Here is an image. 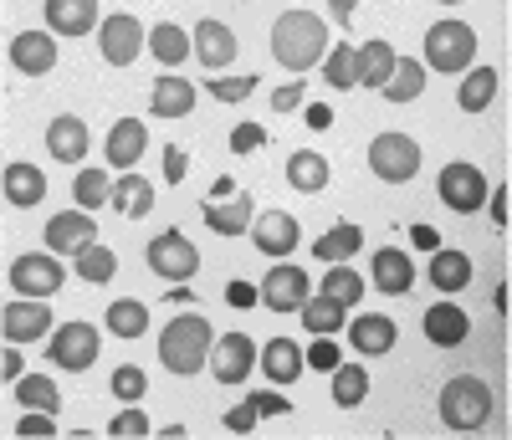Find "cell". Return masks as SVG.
Listing matches in <instances>:
<instances>
[{"mask_svg": "<svg viewBox=\"0 0 512 440\" xmlns=\"http://www.w3.org/2000/svg\"><path fill=\"white\" fill-rule=\"evenodd\" d=\"M328 52V26L318 11H282L272 26V57L277 67H287L292 77H303L308 67H318Z\"/></svg>", "mask_w": 512, "mask_h": 440, "instance_id": "1", "label": "cell"}, {"mask_svg": "<svg viewBox=\"0 0 512 440\" xmlns=\"http://www.w3.org/2000/svg\"><path fill=\"white\" fill-rule=\"evenodd\" d=\"M210 348H216L210 318L205 313H175V318L164 323V333H159V364L169 374L190 379V374L210 369Z\"/></svg>", "mask_w": 512, "mask_h": 440, "instance_id": "2", "label": "cell"}, {"mask_svg": "<svg viewBox=\"0 0 512 440\" xmlns=\"http://www.w3.org/2000/svg\"><path fill=\"white\" fill-rule=\"evenodd\" d=\"M492 420V389H487V379H477V374H456V379H446V389H441V425L446 430H482Z\"/></svg>", "mask_w": 512, "mask_h": 440, "instance_id": "3", "label": "cell"}, {"mask_svg": "<svg viewBox=\"0 0 512 440\" xmlns=\"http://www.w3.org/2000/svg\"><path fill=\"white\" fill-rule=\"evenodd\" d=\"M472 62H477V31L466 21H436L431 31H425V67L431 72L461 77Z\"/></svg>", "mask_w": 512, "mask_h": 440, "instance_id": "4", "label": "cell"}, {"mask_svg": "<svg viewBox=\"0 0 512 440\" xmlns=\"http://www.w3.org/2000/svg\"><path fill=\"white\" fill-rule=\"evenodd\" d=\"M420 164H425V149L410 134H395V128L369 144V169H374V180H384V185H410L420 174Z\"/></svg>", "mask_w": 512, "mask_h": 440, "instance_id": "5", "label": "cell"}, {"mask_svg": "<svg viewBox=\"0 0 512 440\" xmlns=\"http://www.w3.org/2000/svg\"><path fill=\"white\" fill-rule=\"evenodd\" d=\"M103 354V333L93 323H62L52 328V348H47V359L67 374H88Z\"/></svg>", "mask_w": 512, "mask_h": 440, "instance_id": "6", "label": "cell"}, {"mask_svg": "<svg viewBox=\"0 0 512 440\" xmlns=\"http://www.w3.org/2000/svg\"><path fill=\"white\" fill-rule=\"evenodd\" d=\"M436 190H441V205L446 210H456V215H477L482 205H487V174L477 169V164H466V159H451L446 169H441V180H436Z\"/></svg>", "mask_w": 512, "mask_h": 440, "instance_id": "7", "label": "cell"}, {"mask_svg": "<svg viewBox=\"0 0 512 440\" xmlns=\"http://www.w3.org/2000/svg\"><path fill=\"white\" fill-rule=\"evenodd\" d=\"M144 261H149V272L164 277V282H190V277L200 272V251H195V241L180 236V231H159V236L149 241Z\"/></svg>", "mask_w": 512, "mask_h": 440, "instance_id": "8", "label": "cell"}, {"mask_svg": "<svg viewBox=\"0 0 512 440\" xmlns=\"http://www.w3.org/2000/svg\"><path fill=\"white\" fill-rule=\"evenodd\" d=\"M62 282H67V267L57 251H26L11 261V287L21 297H57Z\"/></svg>", "mask_w": 512, "mask_h": 440, "instance_id": "9", "label": "cell"}, {"mask_svg": "<svg viewBox=\"0 0 512 440\" xmlns=\"http://www.w3.org/2000/svg\"><path fill=\"white\" fill-rule=\"evenodd\" d=\"M256 297H262V307H267V313H297V307H303V302L313 297V287H308V272L287 267V256H282L277 267L262 277Z\"/></svg>", "mask_w": 512, "mask_h": 440, "instance_id": "10", "label": "cell"}, {"mask_svg": "<svg viewBox=\"0 0 512 440\" xmlns=\"http://www.w3.org/2000/svg\"><path fill=\"white\" fill-rule=\"evenodd\" d=\"M0 328H6V343L21 348V343H36L52 333V313L41 307V297H11L6 307H0Z\"/></svg>", "mask_w": 512, "mask_h": 440, "instance_id": "11", "label": "cell"}, {"mask_svg": "<svg viewBox=\"0 0 512 440\" xmlns=\"http://www.w3.org/2000/svg\"><path fill=\"white\" fill-rule=\"evenodd\" d=\"M144 26L128 16V11H118V16H108L103 26H98V52H103V62H113V67H134L139 62V52H144Z\"/></svg>", "mask_w": 512, "mask_h": 440, "instance_id": "12", "label": "cell"}, {"mask_svg": "<svg viewBox=\"0 0 512 440\" xmlns=\"http://www.w3.org/2000/svg\"><path fill=\"white\" fill-rule=\"evenodd\" d=\"M251 369H256V343L246 333H221L216 348H210V374H216V384L236 389L251 379Z\"/></svg>", "mask_w": 512, "mask_h": 440, "instance_id": "13", "label": "cell"}, {"mask_svg": "<svg viewBox=\"0 0 512 440\" xmlns=\"http://www.w3.org/2000/svg\"><path fill=\"white\" fill-rule=\"evenodd\" d=\"M246 236L256 241V251H262V256L282 261V256L297 251V241H303V226H297L287 210H262V215L251 220V231H246Z\"/></svg>", "mask_w": 512, "mask_h": 440, "instance_id": "14", "label": "cell"}, {"mask_svg": "<svg viewBox=\"0 0 512 440\" xmlns=\"http://www.w3.org/2000/svg\"><path fill=\"white\" fill-rule=\"evenodd\" d=\"M98 241V226H93V210H57L52 220H47V251H57V256H77L82 246H93Z\"/></svg>", "mask_w": 512, "mask_h": 440, "instance_id": "15", "label": "cell"}, {"mask_svg": "<svg viewBox=\"0 0 512 440\" xmlns=\"http://www.w3.org/2000/svg\"><path fill=\"white\" fill-rule=\"evenodd\" d=\"M11 67L21 77H47L57 67V31H21V36H11Z\"/></svg>", "mask_w": 512, "mask_h": 440, "instance_id": "16", "label": "cell"}, {"mask_svg": "<svg viewBox=\"0 0 512 440\" xmlns=\"http://www.w3.org/2000/svg\"><path fill=\"white\" fill-rule=\"evenodd\" d=\"M369 272H374V287H379L384 297H405V292L415 287V261H410V251H400V246H379L374 261H369Z\"/></svg>", "mask_w": 512, "mask_h": 440, "instance_id": "17", "label": "cell"}, {"mask_svg": "<svg viewBox=\"0 0 512 440\" xmlns=\"http://www.w3.org/2000/svg\"><path fill=\"white\" fill-rule=\"evenodd\" d=\"M395 338H400V328H395V318H384V313H359L349 323V348L364 354V359H384L395 348Z\"/></svg>", "mask_w": 512, "mask_h": 440, "instance_id": "18", "label": "cell"}, {"mask_svg": "<svg viewBox=\"0 0 512 440\" xmlns=\"http://www.w3.org/2000/svg\"><path fill=\"white\" fill-rule=\"evenodd\" d=\"M190 41H195L200 67H210V72H226V67L236 62V31H231L226 21H200Z\"/></svg>", "mask_w": 512, "mask_h": 440, "instance_id": "19", "label": "cell"}, {"mask_svg": "<svg viewBox=\"0 0 512 440\" xmlns=\"http://www.w3.org/2000/svg\"><path fill=\"white\" fill-rule=\"evenodd\" d=\"M420 333H425V343H436V348H461V338L472 333V318H466L456 302H436V307H425Z\"/></svg>", "mask_w": 512, "mask_h": 440, "instance_id": "20", "label": "cell"}, {"mask_svg": "<svg viewBox=\"0 0 512 440\" xmlns=\"http://www.w3.org/2000/svg\"><path fill=\"white\" fill-rule=\"evenodd\" d=\"M256 364H262V374L272 384H297V379H303V369H308L303 348H297L292 338H267L262 354H256Z\"/></svg>", "mask_w": 512, "mask_h": 440, "instance_id": "21", "label": "cell"}, {"mask_svg": "<svg viewBox=\"0 0 512 440\" xmlns=\"http://www.w3.org/2000/svg\"><path fill=\"white\" fill-rule=\"evenodd\" d=\"M200 215H205V226L216 231V236H246L251 231V195L236 190L226 200H205Z\"/></svg>", "mask_w": 512, "mask_h": 440, "instance_id": "22", "label": "cell"}, {"mask_svg": "<svg viewBox=\"0 0 512 440\" xmlns=\"http://www.w3.org/2000/svg\"><path fill=\"white\" fill-rule=\"evenodd\" d=\"M395 57H400V52H395L384 36H374V41H364V47H354V82H359V87H374V93H379V87L390 82V72H395Z\"/></svg>", "mask_w": 512, "mask_h": 440, "instance_id": "23", "label": "cell"}, {"mask_svg": "<svg viewBox=\"0 0 512 440\" xmlns=\"http://www.w3.org/2000/svg\"><path fill=\"white\" fill-rule=\"evenodd\" d=\"M47 149L62 164H82V154H88V123H82L77 113H57L47 123Z\"/></svg>", "mask_w": 512, "mask_h": 440, "instance_id": "24", "label": "cell"}, {"mask_svg": "<svg viewBox=\"0 0 512 440\" xmlns=\"http://www.w3.org/2000/svg\"><path fill=\"white\" fill-rule=\"evenodd\" d=\"M144 149H149V128L139 118H118L108 128V164L113 169H134L144 159Z\"/></svg>", "mask_w": 512, "mask_h": 440, "instance_id": "25", "label": "cell"}, {"mask_svg": "<svg viewBox=\"0 0 512 440\" xmlns=\"http://www.w3.org/2000/svg\"><path fill=\"white\" fill-rule=\"evenodd\" d=\"M195 82L190 77H180V72H164L159 82H154V93H149V108L159 113V118H185V113H195Z\"/></svg>", "mask_w": 512, "mask_h": 440, "instance_id": "26", "label": "cell"}, {"mask_svg": "<svg viewBox=\"0 0 512 440\" xmlns=\"http://www.w3.org/2000/svg\"><path fill=\"white\" fill-rule=\"evenodd\" d=\"M47 26L57 36H88L93 26H103L98 0H47Z\"/></svg>", "mask_w": 512, "mask_h": 440, "instance_id": "27", "label": "cell"}, {"mask_svg": "<svg viewBox=\"0 0 512 440\" xmlns=\"http://www.w3.org/2000/svg\"><path fill=\"white\" fill-rule=\"evenodd\" d=\"M6 205H16V210H31V205H41V195H47V174H41L36 164H26V159H16V164H6Z\"/></svg>", "mask_w": 512, "mask_h": 440, "instance_id": "28", "label": "cell"}, {"mask_svg": "<svg viewBox=\"0 0 512 440\" xmlns=\"http://www.w3.org/2000/svg\"><path fill=\"white\" fill-rule=\"evenodd\" d=\"M108 205H113V210H118L123 220H144V215L154 210V185L144 180V174H134V169H123V180L113 185Z\"/></svg>", "mask_w": 512, "mask_h": 440, "instance_id": "29", "label": "cell"}, {"mask_svg": "<svg viewBox=\"0 0 512 440\" xmlns=\"http://www.w3.org/2000/svg\"><path fill=\"white\" fill-rule=\"evenodd\" d=\"M425 277H431L436 292H461L466 282H472V256L456 251V246H436L431 251V272Z\"/></svg>", "mask_w": 512, "mask_h": 440, "instance_id": "30", "label": "cell"}, {"mask_svg": "<svg viewBox=\"0 0 512 440\" xmlns=\"http://www.w3.org/2000/svg\"><path fill=\"white\" fill-rule=\"evenodd\" d=\"M287 185H292L297 195H323V190H328V159H323L318 149H297V154L287 159Z\"/></svg>", "mask_w": 512, "mask_h": 440, "instance_id": "31", "label": "cell"}, {"mask_svg": "<svg viewBox=\"0 0 512 440\" xmlns=\"http://www.w3.org/2000/svg\"><path fill=\"white\" fill-rule=\"evenodd\" d=\"M359 246H364V231L354 226V220H338V226H328L318 241H313V256L318 261H349V256H359Z\"/></svg>", "mask_w": 512, "mask_h": 440, "instance_id": "32", "label": "cell"}, {"mask_svg": "<svg viewBox=\"0 0 512 440\" xmlns=\"http://www.w3.org/2000/svg\"><path fill=\"white\" fill-rule=\"evenodd\" d=\"M492 98H497V67H466L456 108L461 113H482V108H492Z\"/></svg>", "mask_w": 512, "mask_h": 440, "instance_id": "33", "label": "cell"}, {"mask_svg": "<svg viewBox=\"0 0 512 440\" xmlns=\"http://www.w3.org/2000/svg\"><path fill=\"white\" fill-rule=\"evenodd\" d=\"M11 394H16V405L21 410H62V389H57V379L52 374H21L16 384H11Z\"/></svg>", "mask_w": 512, "mask_h": 440, "instance_id": "34", "label": "cell"}, {"mask_svg": "<svg viewBox=\"0 0 512 440\" xmlns=\"http://www.w3.org/2000/svg\"><path fill=\"white\" fill-rule=\"evenodd\" d=\"M149 52H154V62H159V67H180V62L195 52V41H190L175 21H159V26L149 31Z\"/></svg>", "mask_w": 512, "mask_h": 440, "instance_id": "35", "label": "cell"}, {"mask_svg": "<svg viewBox=\"0 0 512 440\" xmlns=\"http://www.w3.org/2000/svg\"><path fill=\"white\" fill-rule=\"evenodd\" d=\"M390 103H415L420 93H425V67H420V57H395V72H390V82L379 87Z\"/></svg>", "mask_w": 512, "mask_h": 440, "instance_id": "36", "label": "cell"}, {"mask_svg": "<svg viewBox=\"0 0 512 440\" xmlns=\"http://www.w3.org/2000/svg\"><path fill=\"white\" fill-rule=\"evenodd\" d=\"M328 379H333V405L338 410H359L364 405V394H369V369L364 364H338Z\"/></svg>", "mask_w": 512, "mask_h": 440, "instance_id": "37", "label": "cell"}, {"mask_svg": "<svg viewBox=\"0 0 512 440\" xmlns=\"http://www.w3.org/2000/svg\"><path fill=\"white\" fill-rule=\"evenodd\" d=\"M344 313H349V307H338L328 292H318V297H308L303 307H297V318H303V328L318 338V333H338V328H344Z\"/></svg>", "mask_w": 512, "mask_h": 440, "instance_id": "38", "label": "cell"}, {"mask_svg": "<svg viewBox=\"0 0 512 440\" xmlns=\"http://www.w3.org/2000/svg\"><path fill=\"white\" fill-rule=\"evenodd\" d=\"M364 277L359 272H349V261H333V272H323V292L338 302V307H349V313H354V307L364 302Z\"/></svg>", "mask_w": 512, "mask_h": 440, "instance_id": "39", "label": "cell"}, {"mask_svg": "<svg viewBox=\"0 0 512 440\" xmlns=\"http://www.w3.org/2000/svg\"><path fill=\"white\" fill-rule=\"evenodd\" d=\"M72 272L82 277V282H93V287H103V282H113V272H118V256L108 251V246H82L77 256H72Z\"/></svg>", "mask_w": 512, "mask_h": 440, "instance_id": "40", "label": "cell"}, {"mask_svg": "<svg viewBox=\"0 0 512 440\" xmlns=\"http://www.w3.org/2000/svg\"><path fill=\"white\" fill-rule=\"evenodd\" d=\"M149 328V307L139 302V297H118L113 307H108V333H118V338H139Z\"/></svg>", "mask_w": 512, "mask_h": 440, "instance_id": "41", "label": "cell"}, {"mask_svg": "<svg viewBox=\"0 0 512 440\" xmlns=\"http://www.w3.org/2000/svg\"><path fill=\"white\" fill-rule=\"evenodd\" d=\"M72 195H77V205H82V210H98V205H108V195H113V180H108L103 169H77Z\"/></svg>", "mask_w": 512, "mask_h": 440, "instance_id": "42", "label": "cell"}, {"mask_svg": "<svg viewBox=\"0 0 512 440\" xmlns=\"http://www.w3.org/2000/svg\"><path fill=\"white\" fill-rule=\"evenodd\" d=\"M323 77L338 87V93L359 87V82H354V47H349V41H338V47H328V52H323Z\"/></svg>", "mask_w": 512, "mask_h": 440, "instance_id": "43", "label": "cell"}, {"mask_svg": "<svg viewBox=\"0 0 512 440\" xmlns=\"http://www.w3.org/2000/svg\"><path fill=\"white\" fill-rule=\"evenodd\" d=\"M108 389L118 394L123 405H139L144 394H149V374H144L139 364H118V369H113V379H108Z\"/></svg>", "mask_w": 512, "mask_h": 440, "instance_id": "44", "label": "cell"}, {"mask_svg": "<svg viewBox=\"0 0 512 440\" xmlns=\"http://www.w3.org/2000/svg\"><path fill=\"white\" fill-rule=\"evenodd\" d=\"M251 87H256V77H221V72H210V98H216V103H241V98H251Z\"/></svg>", "mask_w": 512, "mask_h": 440, "instance_id": "45", "label": "cell"}, {"mask_svg": "<svg viewBox=\"0 0 512 440\" xmlns=\"http://www.w3.org/2000/svg\"><path fill=\"white\" fill-rule=\"evenodd\" d=\"M303 359H308V369H323V374H333L338 364H344V359H338V343H333V333H318V338L303 348Z\"/></svg>", "mask_w": 512, "mask_h": 440, "instance_id": "46", "label": "cell"}, {"mask_svg": "<svg viewBox=\"0 0 512 440\" xmlns=\"http://www.w3.org/2000/svg\"><path fill=\"white\" fill-rule=\"evenodd\" d=\"M108 435H118V440H144V435H149V415H144L139 405H128V410H118V415H113Z\"/></svg>", "mask_w": 512, "mask_h": 440, "instance_id": "47", "label": "cell"}, {"mask_svg": "<svg viewBox=\"0 0 512 440\" xmlns=\"http://www.w3.org/2000/svg\"><path fill=\"white\" fill-rule=\"evenodd\" d=\"M16 435L21 440H47V435H57V415L52 410H26L16 420Z\"/></svg>", "mask_w": 512, "mask_h": 440, "instance_id": "48", "label": "cell"}, {"mask_svg": "<svg viewBox=\"0 0 512 440\" xmlns=\"http://www.w3.org/2000/svg\"><path fill=\"white\" fill-rule=\"evenodd\" d=\"M246 405L256 410V420H267V415H287V410H292L287 394H272V389H256V394H246Z\"/></svg>", "mask_w": 512, "mask_h": 440, "instance_id": "49", "label": "cell"}, {"mask_svg": "<svg viewBox=\"0 0 512 440\" xmlns=\"http://www.w3.org/2000/svg\"><path fill=\"white\" fill-rule=\"evenodd\" d=\"M262 144H267V128H262V123H236V128H231V149H236V154H256Z\"/></svg>", "mask_w": 512, "mask_h": 440, "instance_id": "50", "label": "cell"}, {"mask_svg": "<svg viewBox=\"0 0 512 440\" xmlns=\"http://www.w3.org/2000/svg\"><path fill=\"white\" fill-rule=\"evenodd\" d=\"M272 108H277V113H297V108H303V77H292L287 87H277Z\"/></svg>", "mask_w": 512, "mask_h": 440, "instance_id": "51", "label": "cell"}, {"mask_svg": "<svg viewBox=\"0 0 512 440\" xmlns=\"http://www.w3.org/2000/svg\"><path fill=\"white\" fill-rule=\"evenodd\" d=\"M221 425H226V430H236V435H251V430H256V410L241 400L236 410H226V415H221Z\"/></svg>", "mask_w": 512, "mask_h": 440, "instance_id": "52", "label": "cell"}, {"mask_svg": "<svg viewBox=\"0 0 512 440\" xmlns=\"http://www.w3.org/2000/svg\"><path fill=\"white\" fill-rule=\"evenodd\" d=\"M185 169H190V154H185V149H169V154H164V180H169V185H180Z\"/></svg>", "mask_w": 512, "mask_h": 440, "instance_id": "53", "label": "cell"}, {"mask_svg": "<svg viewBox=\"0 0 512 440\" xmlns=\"http://www.w3.org/2000/svg\"><path fill=\"white\" fill-rule=\"evenodd\" d=\"M364 6V0H328V16L338 21V31H349L354 26V11Z\"/></svg>", "mask_w": 512, "mask_h": 440, "instance_id": "54", "label": "cell"}, {"mask_svg": "<svg viewBox=\"0 0 512 440\" xmlns=\"http://www.w3.org/2000/svg\"><path fill=\"white\" fill-rule=\"evenodd\" d=\"M482 210H492V220H497V231H507V185L487 190V205H482Z\"/></svg>", "mask_w": 512, "mask_h": 440, "instance_id": "55", "label": "cell"}, {"mask_svg": "<svg viewBox=\"0 0 512 440\" xmlns=\"http://www.w3.org/2000/svg\"><path fill=\"white\" fill-rule=\"evenodd\" d=\"M410 241H415L420 251H436V246H441V236H436V226H410Z\"/></svg>", "mask_w": 512, "mask_h": 440, "instance_id": "56", "label": "cell"}, {"mask_svg": "<svg viewBox=\"0 0 512 440\" xmlns=\"http://www.w3.org/2000/svg\"><path fill=\"white\" fill-rule=\"evenodd\" d=\"M0 374H6V384H16V379L26 374V364H21V354H11V343H6V359H0Z\"/></svg>", "mask_w": 512, "mask_h": 440, "instance_id": "57", "label": "cell"}, {"mask_svg": "<svg viewBox=\"0 0 512 440\" xmlns=\"http://www.w3.org/2000/svg\"><path fill=\"white\" fill-rule=\"evenodd\" d=\"M226 297H231L236 307H251V302H256V287H246V282H231V292H226Z\"/></svg>", "mask_w": 512, "mask_h": 440, "instance_id": "58", "label": "cell"}, {"mask_svg": "<svg viewBox=\"0 0 512 440\" xmlns=\"http://www.w3.org/2000/svg\"><path fill=\"white\" fill-rule=\"evenodd\" d=\"M226 195H236V180H231V174H221V180L210 185V200H226Z\"/></svg>", "mask_w": 512, "mask_h": 440, "instance_id": "59", "label": "cell"}, {"mask_svg": "<svg viewBox=\"0 0 512 440\" xmlns=\"http://www.w3.org/2000/svg\"><path fill=\"white\" fill-rule=\"evenodd\" d=\"M308 123H313V128H328L333 113H328V108H308Z\"/></svg>", "mask_w": 512, "mask_h": 440, "instance_id": "60", "label": "cell"}, {"mask_svg": "<svg viewBox=\"0 0 512 440\" xmlns=\"http://www.w3.org/2000/svg\"><path fill=\"white\" fill-rule=\"evenodd\" d=\"M441 6H461V0H441Z\"/></svg>", "mask_w": 512, "mask_h": 440, "instance_id": "61", "label": "cell"}]
</instances>
